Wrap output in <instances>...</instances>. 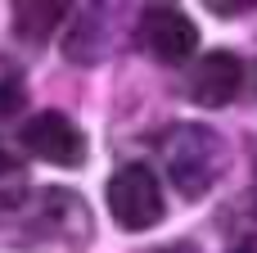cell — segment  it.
I'll use <instances>...</instances> for the list:
<instances>
[{
	"label": "cell",
	"instance_id": "6da1fadb",
	"mask_svg": "<svg viewBox=\"0 0 257 253\" xmlns=\"http://www.w3.org/2000/svg\"><path fill=\"white\" fill-rule=\"evenodd\" d=\"M163 167L167 181L176 186V195L185 199H203L230 167V149L226 140L203 127V122H181L163 136Z\"/></svg>",
	"mask_w": 257,
	"mask_h": 253
},
{
	"label": "cell",
	"instance_id": "7a4b0ae2",
	"mask_svg": "<svg viewBox=\"0 0 257 253\" xmlns=\"http://www.w3.org/2000/svg\"><path fill=\"white\" fill-rule=\"evenodd\" d=\"M23 231H32V240H59V244L81 249V244H90L95 217H90V208H86V199L77 190L45 186L23 208Z\"/></svg>",
	"mask_w": 257,
	"mask_h": 253
},
{
	"label": "cell",
	"instance_id": "3957f363",
	"mask_svg": "<svg viewBox=\"0 0 257 253\" xmlns=\"http://www.w3.org/2000/svg\"><path fill=\"white\" fill-rule=\"evenodd\" d=\"M108 213L122 231H149L163 222L167 204L158 190V177L145 163H126L108 177Z\"/></svg>",
	"mask_w": 257,
	"mask_h": 253
},
{
	"label": "cell",
	"instance_id": "277c9868",
	"mask_svg": "<svg viewBox=\"0 0 257 253\" xmlns=\"http://www.w3.org/2000/svg\"><path fill=\"white\" fill-rule=\"evenodd\" d=\"M136 36L158 63H185L199 50V27L181 5H145L136 18Z\"/></svg>",
	"mask_w": 257,
	"mask_h": 253
},
{
	"label": "cell",
	"instance_id": "5b68a950",
	"mask_svg": "<svg viewBox=\"0 0 257 253\" xmlns=\"http://www.w3.org/2000/svg\"><path fill=\"white\" fill-rule=\"evenodd\" d=\"M18 140L41 163H54V167H81L86 163V131L59 109L32 113L23 122V131H18Z\"/></svg>",
	"mask_w": 257,
	"mask_h": 253
},
{
	"label": "cell",
	"instance_id": "8992f818",
	"mask_svg": "<svg viewBox=\"0 0 257 253\" xmlns=\"http://www.w3.org/2000/svg\"><path fill=\"white\" fill-rule=\"evenodd\" d=\"M244 86V59L235 50H208L203 59H194L190 77H185V95L199 109H221L239 95Z\"/></svg>",
	"mask_w": 257,
	"mask_h": 253
},
{
	"label": "cell",
	"instance_id": "52a82bcc",
	"mask_svg": "<svg viewBox=\"0 0 257 253\" xmlns=\"http://www.w3.org/2000/svg\"><path fill=\"white\" fill-rule=\"evenodd\" d=\"M72 9L63 5V0H23V5H14V36L18 41H27V45H45L50 41V32L68 18Z\"/></svg>",
	"mask_w": 257,
	"mask_h": 253
},
{
	"label": "cell",
	"instance_id": "ba28073f",
	"mask_svg": "<svg viewBox=\"0 0 257 253\" xmlns=\"http://www.w3.org/2000/svg\"><path fill=\"white\" fill-rule=\"evenodd\" d=\"M32 204V177H27V163L14 158L5 145H0V217H14Z\"/></svg>",
	"mask_w": 257,
	"mask_h": 253
},
{
	"label": "cell",
	"instance_id": "9c48e42d",
	"mask_svg": "<svg viewBox=\"0 0 257 253\" xmlns=\"http://www.w3.org/2000/svg\"><path fill=\"white\" fill-rule=\"evenodd\" d=\"M27 109V86L23 77H0V118H18Z\"/></svg>",
	"mask_w": 257,
	"mask_h": 253
},
{
	"label": "cell",
	"instance_id": "30bf717a",
	"mask_svg": "<svg viewBox=\"0 0 257 253\" xmlns=\"http://www.w3.org/2000/svg\"><path fill=\"white\" fill-rule=\"evenodd\" d=\"M208 9H212L217 18H239V14L253 9V0H208Z\"/></svg>",
	"mask_w": 257,
	"mask_h": 253
},
{
	"label": "cell",
	"instance_id": "8fae6325",
	"mask_svg": "<svg viewBox=\"0 0 257 253\" xmlns=\"http://www.w3.org/2000/svg\"><path fill=\"white\" fill-rule=\"evenodd\" d=\"M149 253H199L190 240H176V244H158V249H149Z\"/></svg>",
	"mask_w": 257,
	"mask_h": 253
},
{
	"label": "cell",
	"instance_id": "7c38bea8",
	"mask_svg": "<svg viewBox=\"0 0 257 253\" xmlns=\"http://www.w3.org/2000/svg\"><path fill=\"white\" fill-rule=\"evenodd\" d=\"M230 253H257V240H253V244H248V240H239V244H235Z\"/></svg>",
	"mask_w": 257,
	"mask_h": 253
},
{
	"label": "cell",
	"instance_id": "4fadbf2b",
	"mask_svg": "<svg viewBox=\"0 0 257 253\" xmlns=\"http://www.w3.org/2000/svg\"><path fill=\"white\" fill-rule=\"evenodd\" d=\"M253 91H257V68H253Z\"/></svg>",
	"mask_w": 257,
	"mask_h": 253
},
{
	"label": "cell",
	"instance_id": "5bb4252c",
	"mask_svg": "<svg viewBox=\"0 0 257 253\" xmlns=\"http://www.w3.org/2000/svg\"><path fill=\"white\" fill-rule=\"evenodd\" d=\"M253 199H257V190H253Z\"/></svg>",
	"mask_w": 257,
	"mask_h": 253
}]
</instances>
